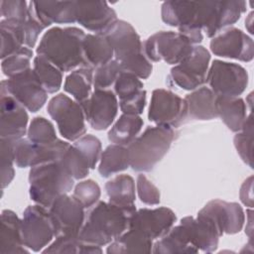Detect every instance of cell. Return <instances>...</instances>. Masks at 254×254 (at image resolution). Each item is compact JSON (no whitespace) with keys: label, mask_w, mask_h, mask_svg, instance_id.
<instances>
[{"label":"cell","mask_w":254,"mask_h":254,"mask_svg":"<svg viewBox=\"0 0 254 254\" xmlns=\"http://www.w3.org/2000/svg\"><path fill=\"white\" fill-rule=\"evenodd\" d=\"M246 8L245 1H165L161 17L196 46L203 40L202 31L208 38L215 37L236 23Z\"/></svg>","instance_id":"6da1fadb"},{"label":"cell","mask_w":254,"mask_h":254,"mask_svg":"<svg viewBox=\"0 0 254 254\" xmlns=\"http://www.w3.org/2000/svg\"><path fill=\"white\" fill-rule=\"evenodd\" d=\"M135 211L136 208L98 201L85 216L78 236L88 244L100 247L108 245L128 229L130 218Z\"/></svg>","instance_id":"7a4b0ae2"},{"label":"cell","mask_w":254,"mask_h":254,"mask_svg":"<svg viewBox=\"0 0 254 254\" xmlns=\"http://www.w3.org/2000/svg\"><path fill=\"white\" fill-rule=\"evenodd\" d=\"M84 36L83 30L77 27H53L41 38L36 53L62 71H72L83 66Z\"/></svg>","instance_id":"3957f363"},{"label":"cell","mask_w":254,"mask_h":254,"mask_svg":"<svg viewBox=\"0 0 254 254\" xmlns=\"http://www.w3.org/2000/svg\"><path fill=\"white\" fill-rule=\"evenodd\" d=\"M175 131L166 126H149L127 148L130 167L138 173L150 172L168 153Z\"/></svg>","instance_id":"277c9868"},{"label":"cell","mask_w":254,"mask_h":254,"mask_svg":"<svg viewBox=\"0 0 254 254\" xmlns=\"http://www.w3.org/2000/svg\"><path fill=\"white\" fill-rule=\"evenodd\" d=\"M73 181L60 161L37 165L29 172L30 197L35 203L49 208L58 196L72 190Z\"/></svg>","instance_id":"5b68a950"},{"label":"cell","mask_w":254,"mask_h":254,"mask_svg":"<svg viewBox=\"0 0 254 254\" xmlns=\"http://www.w3.org/2000/svg\"><path fill=\"white\" fill-rule=\"evenodd\" d=\"M193 47L185 35L174 31L157 32L143 43L144 54L150 62L164 61L174 65L187 59Z\"/></svg>","instance_id":"8992f818"},{"label":"cell","mask_w":254,"mask_h":254,"mask_svg":"<svg viewBox=\"0 0 254 254\" xmlns=\"http://www.w3.org/2000/svg\"><path fill=\"white\" fill-rule=\"evenodd\" d=\"M47 111L65 140L74 142L85 135V115L79 102L59 93L50 99Z\"/></svg>","instance_id":"52a82bcc"},{"label":"cell","mask_w":254,"mask_h":254,"mask_svg":"<svg viewBox=\"0 0 254 254\" xmlns=\"http://www.w3.org/2000/svg\"><path fill=\"white\" fill-rule=\"evenodd\" d=\"M210 54L203 46L193 47L191 54L182 63L173 66L167 77L170 86L184 90H194L206 82Z\"/></svg>","instance_id":"ba28073f"},{"label":"cell","mask_w":254,"mask_h":254,"mask_svg":"<svg viewBox=\"0 0 254 254\" xmlns=\"http://www.w3.org/2000/svg\"><path fill=\"white\" fill-rule=\"evenodd\" d=\"M21 220L23 242L30 251H43L56 237L49 209L43 205L27 206Z\"/></svg>","instance_id":"9c48e42d"},{"label":"cell","mask_w":254,"mask_h":254,"mask_svg":"<svg viewBox=\"0 0 254 254\" xmlns=\"http://www.w3.org/2000/svg\"><path fill=\"white\" fill-rule=\"evenodd\" d=\"M1 93L13 96L33 113L39 111L48 99V92L41 84L33 68L2 80Z\"/></svg>","instance_id":"30bf717a"},{"label":"cell","mask_w":254,"mask_h":254,"mask_svg":"<svg viewBox=\"0 0 254 254\" xmlns=\"http://www.w3.org/2000/svg\"><path fill=\"white\" fill-rule=\"evenodd\" d=\"M206 82L216 96H239L248 85V73L238 64L214 60L208 68Z\"/></svg>","instance_id":"8fae6325"},{"label":"cell","mask_w":254,"mask_h":254,"mask_svg":"<svg viewBox=\"0 0 254 254\" xmlns=\"http://www.w3.org/2000/svg\"><path fill=\"white\" fill-rule=\"evenodd\" d=\"M148 119L159 126L178 128L188 119L185 99L168 89H154Z\"/></svg>","instance_id":"7c38bea8"},{"label":"cell","mask_w":254,"mask_h":254,"mask_svg":"<svg viewBox=\"0 0 254 254\" xmlns=\"http://www.w3.org/2000/svg\"><path fill=\"white\" fill-rule=\"evenodd\" d=\"M51 214L56 237L78 235L84 220V207L67 193L58 196L48 208Z\"/></svg>","instance_id":"4fadbf2b"},{"label":"cell","mask_w":254,"mask_h":254,"mask_svg":"<svg viewBox=\"0 0 254 254\" xmlns=\"http://www.w3.org/2000/svg\"><path fill=\"white\" fill-rule=\"evenodd\" d=\"M118 104L116 94L110 89H94L90 96L80 103L85 120L97 131L105 130L113 123Z\"/></svg>","instance_id":"5bb4252c"},{"label":"cell","mask_w":254,"mask_h":254,"mask_svg":"<svg viewBox=\"0 0 254 254\" xmlns=\"http://www.w3.org/2000/svg\"><path fill=\"white\" fill-rule=\"evenodd\" d=\"M176 220V213L169 207H144L136 209L132 214L128 228L138 231L151 240H156L164 236L174 226Z\"/></svg>","instance_id":"9a60e30c"},{"label":"cell","mask_w":254,"mask_h":254,"mask_svg":"<svg viewBox=\"0 0 254 254\" xmlns=\"http://www.w3.org/2000/svg\"><path fill=\"white\" fill-rule=\"evenodd\" d=\"M212 54L217 57L251 62L254 57L253 40L242 30L229 27L212 38L209 44Z\"/></svg>","instance_id":"2e32d148"},{"label":"cell","mask_w":254,"mask_h":254,"mask_svg":"<svg viewBox=\"0 0 254 254\" xmlns=\"http://www.w3.org/2000/svg\"><path fill=\"white\" fill-rule=\"evenodd\" d=\"M104 36L111 44L114 58L119 64H124L144 54L140 36L134 27L124 20H117Z\"/></svg>","instance_id":"e0dca14e"},{"label":"cell","mask_w":254,"mask_h":254,"mask_svg":"<svg viewBox=\"0 0 254 254\" xmlns=\"http://www.w3.org/2000/svg\"><path fill=\"white\" fill-rule=\"evenodd\" d=\"M76 22L96 35H105L118 20L105 1H76Z\"/></svg>","instance_id":"ac0fdd59"},{"label":"cell","mask_w":254,"mask_h":254,"mask_svg":"<svg viewBox=\"0 0 254 254\" xmlns=\"http://www.w3.org/2000/svg\"><path fill=\"white\" fill-rule=\"evenodd\" d=\"M198 212L211 219L222 235L238 233L245 221V214L239 203L222 199L208 201Z\"/></svg>","instance_id":"d6986e66"},{"label":"cell","mask_w":254,"mask_h":254,"mask_svg":"<svg viewBox=\"0 0 254 254\" xmlns=\"http://www.w3.org/2000/svg\"><path fill=\"white\" fill-rule=\"evenodd\" d=\"M0 114V139L16 141L23 138L29 121L27 109L13 96L1 93Z\"/></svg>","instance_id":"ffe728a7"},{"label":"cell","mask_w":254,"mask_h":254,"mask_svg":"<svg viewBox=\"0 0 254 254\" xmlns=\"http://www.w3.org/2000/svg\"><path fill=\"white\" fill-rule=\"evenodd\" d=\"M144 84L136 75L122 71L114 83V93L119 98L122 113L140 115L146 106L147 92Z\"/></svg>","instance_id":"44dd1931"},{"label":"cell","mask_w":254,"mask_h":254,"mask_svg":"<svg viewBox=\"0 0 254 254\" xmlns=\"http://www.w3.org/2000/svg\"><path fill=\"white\" fill-rule=\"evenodd\" d=\"M180 223L184 225L190 244L198 251L211 253L217 249L222 234L207 216L197 212L195 218L186 216L181 219Z\"/></svg>","instance_id":"7402d4cb"},{"label":"cell","mask_w":254,"mask_h":254,"mask_svg":"<svg viewBox=\"0 0 254 254\" xmlns=\"http://www.w3.org/2000/svg\"><path fill=\"white\" fill-rule=\"evenodd\" d=\"M35 15L45 28L76 22V1H31Z\"/></svg>","instance_id":"603a6c76"},{"label":"cell","mask_w":254,"mask_h":254,"mask_svg":"<svg viewBox=\"0 0 254 254\" xmlns=\"http://www.w3.org/2000/svg\"><path fill=\"white\" fill-rule=\"evenodd\" d=\"M21 218L11 209L1 212L0 254H22L30 250L24 245Z\"/></svg>","instance_id":"cb8c5ba5"},{"label":"cell","mask_w":254,"mask_h":254,"mask_svg":"<svg viewBox=\"0 0 254 254\" xmlns=\"http://www.w3.org/2000/svg\"><path fill=\"white\" fill-rule=\"evenodd\" d=\"M187 116L193 120H211L217 117L216 95L206 86H200L185 96Z\"/></svg>","instance_id":"d4e9b609"},{"label":"cell","mask_w":254,"mask_h":254,"mask_svg":"<svg viewBox=\"0 0 254 254\" xmlns=\"http://www.w3.org/2000/svg\"><path fill=\"white\" fill-rule=\"evenodd\" d=\"M83 66L96 69L113 60L114 53L111 44L104 35L87 34L82 41Z\"/></svg>","instance_id":"484cf974"},{"label":"cell","mask_w":254,"mask_h":254,"mask_svg":"<svg viewBox=\"0 0 254 254\" xmlns=\"http://www.w3.org/2000/svg\"><path fill=\"white\" fill-rule=\"evenodd\" d=\"M217 117L232 132L241 131L247 118V104L239 96H216Z\"/></svg>","instance_id":"4316f807"},{"label":"cell","mask_w":254,"mask_h":254,"mask_svg":"<svg viewBox=\"0 0 254 254\" xmlns=\"http://www.w3.org/2000/svg\"><path fill=\"white\" fill-rule=\"evenodd\" d=\"M153 253L174 254V253H197L198 250L193 247L188 237L183 224L173 226L164 236L153 244Z\"/></svg>","instance_id":"83f0119b"},{"label":"cell","mask_w":254,"mask_h":254,"mask_svg":"<svg viewBox=\"0 0 254 254\" xmlns=\"http://www.w3.org/2000/svg\"><path fill=\"white\" fill-rule=\"evenodd\" d=\"M109 202L126 208H136L135 206V182L126 174L118 175L109 180L105 186Z\"/></svg>","instance_id":"f1b7e54d"},{"label":"cell","mask_w":254,"mask_h":254,"mask_svg":"<svg viewBox=\"0 0 254 254\" xmlns=\"http://www.w3.org/2000/svg\"><path fill=\"white\" fill-rule=\"evenodd\" d=\"M143 124V119L139 115L122 113L108 131V140L112 144L128 147L138 137Z\"/></svg>","instance_id":"f546056e"},{"label":"cell","mask_w":254,"mask_h":254,"mask_svg":"<svg viewBox=\"0 0 254 254\" xmlns=\"http://www.w3.org/2000/svg\"><path fill=\"white\" fill-rule=\"evenodd\" d=\"M130 167L128 148L111 144L108 145L101 153L98 173L102 178H109L112 175L125 171Z\"/></svg>","instance_id":"4dcf8cb0"},{"label":"cell","mask_w":254,"mask_h":254,"mask_svg":"<svg viewBox=\"0 0 254 254\" xmlns=\"http://www.w3.org/2000/svg\"><path fill=\"white\" fill-rule=\"evenodd\" d=\"M153 240L145 237L138 231L128 228L118 238L108 244L106 253H150L153 249Z\"/></svg>","instance_id":"1f68e13d"},{"label":"cell","mask_w":254,"mask_h":254,"mask_svg":"<svg viewBox=\"0 0 254 254\" xmlns=\"http://www.w3.org/2000/svg\"><path fill=\"white\" fill-rule=\"evenodd\" d=\"M93 85V69L78 67L66 75L64 90L69 93L75 101L81 103L91 94Z\"/></svg>","instance_id":"d6a6232c"},{"label":"cell","mask_w":254,"mask_h":254,"mask_svg":"<svg viewBox=\"0 0 254 254\" xmlns=\"http://www.w3.org/2000/svg\"><path fill=\"white\" fill-rule=\"evenodd\" d=\"M33 70L48 93H56L62 87L63 71L44 57L34 58Z\"/></svg>","instance_id":"836d02e7"},{"label":"cell","mask_w":254,"mask_h":254,"mask_svg":"<svg viewBox=\"0 0 254 254\" xmlns=\"http://www.w3.org/2000/svg\"><path fill=\"white\" fill-rule=\"evenodd\" d=\"M56 239L51 242L43 253H56V254H70V253H101L100 246L92 245L82 241L78 235H61L55 237Z\"/></svg>","instance_id":"e575fe53"},{"label":"cell","mask_w":254,"mask_h":254,"mask_svg":"<svg viewBox=\"0 0 254 254\" xmlns=\"http://www.w3.org/2000/svg\"><path fill=\"white\" fill-rule=\"evenodd\" d=\"M1 34V60L13 55L24 47L20 22L3 19L0 22Z\"/></svg>","instance_id":"d590c367"},{"label":"cell","mask_w":254,"mask_h":254,"mask_svg":"<svg viewBox=\"0 0 254 254\" xmlns=\"http://www.w3.org/2000/svg\"><path fill=\"white\" fill-rule=\"evenodd\" d=\"M60 163L73 180H81L85 178L91 170L88 160L73 144L69 145L66 149L60 160Z\"/></svg>","instance_id":"8d00e7d4"},{"label":"cell","mask_w":254,"mask_h":254,"mask_svg":"<svg viewBox=\"0 0 254 254\" xmlns=\"http://www.w3.org/2000/svg\"><path fill=\"white\" fill-rule=\"evenodd\" d=\"M27 137L37 145H48L58 140L53 123L42 116L32 119L27 130Z\"/></svg>","instance_id":"74e56055"},{"label":"cell","mask_w":254,"mask_h":254,"mask_svg":"<svg viewBox=\"0 0 254 254\" xmlns=\"http://www.w3.org/2000/svg\"><path fill=\"white\" fill-rule=\"evenodd\" d=\"M233 143L235 149L242 159V161L247 164L251 169L253 168L252 159V145H253V119L252 112L247 116L245 123L241 131L237 132L234 136Z\"/></svg>","instance_id":"f35d334b"},{"label":"cell","mask_w":254,"mask_h":254,"mask_svg":"<svg viewBox=\"0 0 254 254\" xmlns=\"http://www.w3.org/2000/svg\"><path fill=\"white\" fill-rule=\"evenodd\" d=\"M33 58V51L28 47H22L13 55L7 57L1 62V68L3 73L8 76H14L27 69L31 68V60Z\"/></svg>","instance_id":"ab89813d"},{"label":"cell","mask_w":254,"mask_h":254,"mask_svg":"<svg viewBox=\"0 0 254 254\" xmlns=\"http://www.w3.org/2000/svg\"><path fill=\"white\" fill-rule=\"evenodd\" d=\"M14 141L0 139V159H1V188L5 189L10 185L15 177L14 169Z\"/></svg>","instance_id":"60d3db41"},{"label":"cell","mask_w":254,"mask_h":254,"mask_svg":"<svg viewBox=\"0 0 254 254\" xmlns=\"http://www.w3.org/2000/svg\"><path fill=\"white\" fill-rule=\"evenodd\" d=\"M101 190L98 184L93 180H84L79 182L73 189L72 196L84 209H89L95 205L100 198Z\"/></svg>","instance_id":"b9f144b4"},{"label":"cell","mask_w":254,"mask_h":254,"mask_svg":"<svg viewBox=\"0 0 254 254\" xmlns=\"http://www.w3.org/2000/svg\"><path fill=\"white\" fill-rule=\"evenodd\" d=\"M122 72L120 64L115 59L109 63L100 65L93 74V86L95 89H108L113 85Z\"/></svg>","instance_id":"7bdbcfd3"},{"label":"cell","mask_w":254,"mask_h":254,"mask_svg":"<svg viewBox=\"0 0 254 254\" xmlns=\"http://www.w3.org/2000/svg\"><path fill=\"white\" fill-rule=\"evenodd\" d=\"M29 7H30L29 16L25 21L20 22V29L22 32L24 46L31 49L35 47L38 41V38L40 34L43 32V30L45 29V27L35 15L31 2H29Z\"/></svg>","instance_id":"ee69618b"},{"label":"cell","mask_w":254,"mask_h":254,"mask_svg":"<svg viewBox=\"0 0 254 254\" xmlns=\"http://www.w3.org/2000/svg\"><path fill=\"white\" fill-rule=\"evenodd\" d=\"M73 145L78 148L88 160L91 170L94 169L101 156L102 146L100 140L92 134H85L74 141Z\"/></svg>","instance_id":"f6af8a7d"},{"label":"cell","mask_w":254,"mask_h":254,"mask_svg":"<svg viewBox=\"0 0 254 254\" xmlns=\"http://www.w3.org/2000/svg\"><path fill=\"white\" fill-rule=\"evenodd\" d=\"M14 158L18 168H32L35 166L36 145L28 138H21L14 141Z\"/></svg>","instance_id":"bcb514c9"},{"label":"cell","mask_w":254,"mask_h":254,"mask_svg":"<svg viewBox=\"0 0 254 254\" xmlns=\"http://www.w3.org/2000/svg\"><path fill=\"white\" fill-rule=\"evenodd\" d=\"M0 13L4 19L25 21L30 13L29 2L25 0H2L0 2Z\"/></svg>","instance_id":"7dc6e473"},{"label":"cell","mask_w":254,"mask_h":254,"mask_svg":"<svg viewBox=\"0 0 254 254\" xmlns=\"http://www.w3.org/2000/svg\"><path fill=\"white\" fill-rule=\"evenodd\" d=\"M137 193L140 200L148 205H157L161 201V194L158 188L148 180V178L140 174L136 181Z\"/></svg>","instance_id":"c3c4849f"},{"label":"cell","mask_w":254,"mask_h":254,"mask_svg":"<svg viewBox=\"0 0 254 254\" xmlns=\"http://www.w3.org/2000/svg\"><path fill=\"white\" fill-rule=\"evenodd\" d=\"M239 197L242 203L250 208L253 207V177L250 176L244 181L240 188Z\"/></svg>","instance_id":"681fc988"},{"label":"cell","mask_w":254,"mask_h":254,"mask_svg":"<svg viewBox=\"0 0 254 254\" xmlns=\"http://www.w3.org/2000/svg\"><path fill=\"white\" fill-rule=\"evenodd\" d=\"M253 12H251L249 15H248V17H247V19L245 20V23H246V28H247V30L249 31V33L250 34H253V31H252V23H253Z\"/></svg>","instance_id":"f907efd6"}]
</instances>
